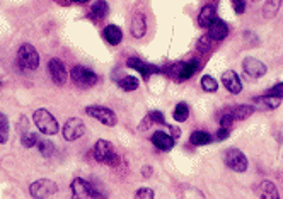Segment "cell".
<instances>
[{"label":"cell","instance_id":"18","mask_svg":"<svg viewBox=\"0 0 283 199\" xmlns=\"http://www.w3.org/2000/svg\"><path fill=\"white\" fill-rule=\"evenodd\" d=\"M258 196L259 199H280L278 189L271 181H263L258 186Z\"/></svg>","mask_w":283,"mask_h":199},{"label":"cell","instance_id":"40","mask_svg":"<svg viewBox=\"0 0 283 199\" xmlns=\"http://www.w3.org/2000/svg\"><path fill=\"white\" fill-rule=\"evenodd\" d=\"M167 128H169V135H171V136H173V138H174V140H176V138H178V136H179V129H178V128H176V126H171V124H169V126H167Z\"/></svg>","mask_w":283,"mask_h":199},{"label":"cell","instance_id":"41","mask_svg":"<svg viewBox=\"0 0 283 199\" xmlns=\"http://www.w3.org/2000/svg\"><path fill=\"white\" fill-rule=\"evenodd\" d=\"M142 174H143L145 177H150V175H152V167H150V165L143 167V170H142Z\"/></svg>","mask_w":283,"mask_h":199},{"label":"cell","instance_id":"42","mask_svg":"<svg viewBox=\"0 0 283 199\" xmlns=\"http://www.w3.org/2000/svg\"><path fill=\"white\" fill-rule=\"evenodd\" d=\"M74 2H77V3H87L89 0H74Z\"/></svg>","mask_w":283,"mask_h":199},{"label":"cell","instance_id":"12","mask_svg":"<svg viewBox=\"0 0 283 199\" xmlns=\"http://www.w3.org/2000/svg\"><path fill=\"white\" fill-rule=\"evenodd\" d=\"M222 83L231 94H240L242 92V80L234 70H225L222 74Z\"/></svg>","mask_w":283,"mask_h":199},{"label":"cell","instance_id":"29","mask_svg":"<svg viewBox=\"0 0 283 199\" xmlns=\"http://www.w3.org/2000/svg\"><path fill=\"white\" fill-rule=\"evenodd\" d=\"M9 140V119L3 113H0V143H7Z\"/></svg>","mask_w":283,"mask_h":199},{"label":"cell","instance_id":"43","mask_svg":"<svg viewBox=\"0 0 283 199\" xmlns=\"http://www.w3.org/2000/svg\"><path fill=\"white\" fill-rule=\"evenodd\" d=\"M251 2H258V0H251Z\"/></svg>","mask_w":283,"mask_h":199},{"label":"cell","instance_id":"30","mask_svg":"<svg viewBox=\"0 0 283 199\" xmlns=\"http://www.w3.org/2000/svg\"><path fill=\"white\" fill-rule=\"evenodd\" d=\"M38 148H40L41 155L47 157V159L55 153V145H53V141H49V140H40L38 141Z\"/></svg>","mask_w":283,"mask_h":199},{"label":"cell","instance_id":"2","mask_svg":"<svg viewBox=\"0 0 283 199\" xmlns=\"http://www.w3.org/2000/svg\"><path fill=\"white\" fill-rule=\"evenodd\" d=\"M94 157L97 162L104 163V165H109V167H116L118 162H120L113 145H111V141H108V140H99L97 143L94 145Z\"/></svg>","mask_w":283,"mask_h":199},{"label":"cell","instance_id":"16","mask_svg":"<svg viewBox=\"0 0 283 199\" xmlns=\"http://www.w3.org/2000/svg\"><path fill=\"white\" fill-rule=\"evenodd\" d=\"M227 36H229V26L225 24L222 19L217 17L208 28V38H210V40H213V41H222V40H225Z\"/></svg>","mask_w":283,"mask_h":199},{"label":"cell","instance_id":"15","mask_svg":"<svg viewBox=\"0 0 283 199\" xmlns=\"http://www.w3.org/2000/svg\"><path fill=\"white\" fill-rule=\"evenodd\" d=\"M126 65H128L130 68H133V70L140 72L145 80H147L150 75H154L159 72V68L155 67V65H150V63H147V61H142L139 58H130L128 61H126Z\"/></svg>","mask_w":283,"mask_h":199},{"label":"cell","instance_id":"25","mask_svg":"<svg viewBox=\"0 0 283 199\" xmlns=\"http://www.w3.org/2000/svg\"><path fill=\"white\" fill-rule=\"evenodd\" d=\"M282 2L283 0H266L265 7H263V14H265L266 19H273L275 15L278 14L282 7Z\"/></svg>","mask_w":283,"mask_h":199},{"label":"cell","instance_id":"24","mask_svg":"<svg viewBox=\"0 0 283 199\" xmlns=\"http://www.w3.org/2000/svg\"><path fill=\"white\" fill-rule=\"evenodd\" d=\"M116 83H118V87L125 92H133L140 87V80L133 75H126V77H123V79H118Z\"/></svg>","mask_w":283,"mask_h":199},{"label":"cell","instance_id":"44","mask_svg":"<svg viewBox=\"0 0 283 199\" xmlns=\"http://www.w3.org/2000/svg\"><path fill=\"white\" fill-rule=\"evenodd\" d=\"M0 87H2V82H0Z\"/></svg>","mask_w":283,"mask_h":199},{"label":"cell","instance_id":"35","mask_svg":"<svg viewBox=\"0 0 283 199\" xmlns=\"http://www.w3.org/2000/svg\"><path fill=\"white\" fill-rule=\"evenodd\" d=\"M266 95H273V97L283 99V82H278V83H275L273 87H270L266 92Z\"/></svg>","mask_w":283,"mask_h":199},{"label":"cell","instance_id":"38","mask_svg":"<svg viewBox=\"0 0 283 199\" xmlns=\"http://www.w3.org/2000/svg\"><path fill=\"white\" fill-rule=\"evenodd\" d=\"M231 135V129H225V128H220L219 131H217V140H225V138H229Z\"/></svg>","mask_w":283,"mask_h":199},{"label":"cell","instance_id":"33","mask_svg":"<svg viewBox=\"0 0 283 199\" xmlns=\"http://www.w3.org/2000/svg\"><path fill=\"white\" fill-rule=\"evenodd\" d=\"M232 124H234V118H232V114L229 113V109H224V113H222V116H220V128L231 129Z\"/></svg>","mask_w":283,"mask_h":199},{"label":"cell","instance_id":"1","mask_svg":"<svg viewBox=\"0 0 283 199\" xmlns=\"http://www.w3.org/2000/svg\"><path fill=\"white\" fill-rule=\"evenodd\" d=\"M33 121L34 124H36V128L40 129L43 135H56L60 129L58 126V121L55 119V116H53L49 111L47 109H36L33 113Z\"/></svg>","mask_w":283,"mask_h":199},{"label":"cell","instance_id":"9","mask_svg":"<svg viewBox=\"0 0 283 199\" xmlns=\"http://www.w3.org/2000/svg\"><path fill=\"white\" fill-rule=\"evenodd\" d=\"M62 133L67 141H75L86 133V124H84V121L79 119V118H70V119L63 124Z\"/></svg>","mask_w":283,"mask_h":199},{"label":"cell","instance_id":"31","mask_svg":"<svg viewBox=\"0 0 283 199\" xmlns=\"http://www.w3.org/2000/svg\"><path fill=\"white\" fill-rule=\"evenodd\" d=\"M22 145H24L26 148H33V147H36L38 145V141H40V138H38L36 133H33V131H28V133H24L22 135Z\"/></svg>","mask_w":283,"mask_h":199},{"label":"cell","instance_id":"4","mask_svg":"<svg viewBox=\"0 0 283 199\" xmlns=\"http://www.w3.org/2000/svg\"><path fill=\"white\" fill-rule=\"evenodd\" d=\"M17 61L24 70H36L40 67V55L33 44L24 43L17 51Z\"/></svg>","mask_w":283,"mask_h":199},{"label":"cell","instance_id":"28","mask_svg":"<svg viewBox=\"0 0 283 199\" xmlns=\"http://www.w3.org/2000/svg\"><path fill=\"white\" fill-rule=\"evenodd\" d=\"M200 85H201V89H203L205 92H212V94L219 90V82H217L212 75H203V77H201Z\"/></svg>","mask_w":283,"mask_h":199},{"label":"cell","instance_id":"3","mask_svg":"<svg viewBox=\"0 0 283 199\" xmlns=\"http://www.w3.org/2000/svg\"><path fill=\"white\" fill-rule=\"evenodd\" d=\"M72 82L77 87H82V89H89V87H94L95 83L99 82V77L94 74L93 70L82 67V65H75L70 72Z\"/></svg>","mask_w":283,"mask_h":199},{"label":"cell","instance_id":"6","mask_svg":"<svg viewBox=\"0 0 283 199\" xmlns=\"http://www.w3.org/2000/svg\"><path fill=\"white\" fill-rule=\"evenodd\" d=\"M56 191H58V186L51 179H40L29 186V194L33 196V199H47L56 194Z\"/></svg>","mask_w":283,"mask_h":199},{"label":"cell","instance_id":"23","mask_svg":"<svg viewBox=\"0 0 283 199\" xmlns=\"http://www.w3.org/2000/svg\"><path fill=\"white\" fill-rule=\"evenodd\" d=\"M104 38L106 41H108L109 44L116 46L121 43V40H123V33H121V28L120 26H114V24H109L104 28Z\"/></svg>","mask_w":283,"mask_h":199},{"label":"cell","instance_id":"8","mask_svg":"<svg viewBox=\"0 0 283 199\" xmlns=\"http://www.w3.org/2000/svg\"><path fill=\"white\" fill-rule=\"evenodd\" d=\"M86 113L89 114L91 118L101 121L102 124H106V126H114L118 122V118H116V114H114V111H111L104 106H87Z\"/></svg>","mask_w":283,"mask_h":199},{"label":"cell","instance_id":"20","mask_svg":"<svg viewBox=\"0 0 283 199\" xmlns=\"http://www.w3.org/2000/svg\"><path fill=\"white\" fill-rule=\"evenodd\" d=\"M229 113L232 114L234 121H242V119H247L251 114L256 113V107L251 104H239L234 107H229Z\"/></svg>","mask_w":283,"mask_h":199},{"label":"cell","instance_id":"37","mask_svg":"<svg viewBox=\"0 0 283 199\" xmlns=\"http://www.w3.org/2000/svg\"><path fill=\"white\" fill-rule=\"evenodd\" d=\"M148 116H150L152 122H155V124H166V118H164V114L160 111H152V113H148Z\"/></svg>","mask_w":283,"mask_h":199},{"label":"cell","instance_id":"26","mask_svg":"<svg viewBox=\"0 0 283 199\" xmlns=\"http://www.w3.org/2000/svg\"><path fill=\"white\" fill-rule=\"evenodd\" d=\"M189 141L193 145H196V147H203V145L212 143V136H210L206 131H193L191 133Z\"/></svg>","mask_w":283,"mask_h":199},{"label":"cell","instance_id":"10","mask_svg":"<svg viewBox=\"0 0 283 199\" xmlns=\"http://www.w3.org/2000/svg\"><path fill=\"white\" fill-rule=\"evenodd\" d=\"M48 70H49V75H51V80L55 85L58 87H63L67 83V68H65V63L62 60L58 58H51L48 63Z\"/></svg>","mask_w":283,"mask_h":199},{"label":"cell","instance_id":"7","mask_svg":"<svg viewBox=\"0 0 283 199\" xmlns=\"http://www.w3.org/2000/svg\"><path fill=\"white\" fill-rule=\"evenodd\" d=\"M198 70V65L194 61H185V63H174L169 67L167 70V75H171L174 80L181 82V80H188L191 79Z\"/></svg>","mask_w":283,"mask_h":199},{"label":"cell","instance_id":"34","mask_svg":"<svg viewBox=\"0 0 283 199\" xmlns=\"http://www.w3.org/2000/svg\"><path fill=\"white\" fill-rule=\"evenodd\" d=\"M155 193L150 189V187H140L135 193V199H154Z\"/></svg>","mask_w":283,"mask_h":199},{"label":"cell","instance_id":"27","mask_svg":"<svg viewBox=\"0 0 283 199\" xmlns=\"http://www.w3.org/2000/svg\"><path fill=\"white\" fill-rule=\"evenodd\" d=\"M173 116L178 122H185L189 118V106L186 104V102H179V104L174 107Z\"/></svg>","mask_w":283,"mask_h":199},{"label":"cell","instance_id":"5","mask_svg":"<svg viewBox=\"0 0 283 199\" xmlns=\"http://www.w3.org/2000/svg\"><path fill=\"white\" fill-rule=\"evenodd\" d=\"M224 162H225V165L231 168V170L239 172V174L246 172L247 165H249V163H247L246 155H244V152L239 150V148H229L224 155Z\"/></svg>","mask_w":283,"mask_h":199},{"label":"cell","instance_id":"11","mask_svg":"<svg viewBox=\"0 0 283 199\" xmlns=\"http://www.w3.org/2000/svg\"><path fill=\"white\" fill-rule=\"evenodd\" d=\"M242 70L249 79H261V77L268 72V68L261 60L251 58L249 56V58H246L242 61Z\"/></svg>","mask_w":283,"mask_h":199},{"label":"cell","instance_id":"32","mask_svg":"<svg viewBox=\"0 0 283 199\" xmlns=\"http://www.w3.org/2000/svg\"><path fill=\"white\" fill-rule=\"evenodd\" d=\"M89 186H91V199H108L104 189L99 187L95 182H89Z\"/></svg>","mask_w":283,"mask_h":199},{"label":"cell","instance_id":"14","mask_svg":"<svg viewBox=\"0 0 283 199\" xmlns=\"http://www.w3.org/2000/svg\"><path fill=\"white\" fill-rule=\"evenodd\" d=\"M217 19V5L215 3H206V5L201 7L200 14H198V24H200V28H205L208 29L210 24H212L213 21Z\"/></svg>","mask_w":283,"mask_h":199},{"label":"cell","instance_id":"13","mask_svg":"<svg viewBox=\"0 0 283 199\" xmlns=\"http://www.w3.org/2000/svg\"><path fill=\"white\" fill-rule=\"evenodd\" d=\"M70 191H72V199H91V186L84 179H74L70 182Z\"/></svg>","mask_w":283,"mask_h":199},{"label":"cell","instance_id":"21","mask_svg":"<svg viewBox=\"0 0 283 199\" xmlns=\"http://www.w3.org/2000/svg\"><path fill=\"white\" fill-rule=\"evenodd\" d=\"M130 31H132V36L135 38V40H140V38L145 36V33H147V22H145L143 14H137L135 17L132 19Z\"/></svg>","mask_w":283,"mask_h":199},{"label":"cell","instance_id":"39","mask_svg":"<svg viewBox=\"0 0 283 199\" xmlns=\"http://www.w3.org/2000/svg\"><path fill=\"white\" fill-rule=\"evenodd\" d=\"M152 124H154V122H152L150 116H148V114H147V116H145V119L140 122V129H143V131H145V129H148Z\"/></svg>","mask_w":283,"mask_h":199},{"label":"cell","instance_id":"19","mask_svg":"<svg viewBox=\"0 0 283 199\" xmlns=\"http://www.w3.org/2000/svg\"><path fill=\"white\" fill-rule=\"evenodd\" d=\"M108 12H109L108 2H106V0H97V2H94V5H91L89 17L93 19L94 22H99L108 15Z\"/></svg>","mask_w":283,"mask_h":199},{"label":"cell","instance_id":"36","mask_svg":"<svg viewBox=\"0 0 283 199\" xmlns=\"http://www.w3.org/2000/svg\"><path fill=\"white\" fill-rule=\"evenodd\" d=\"M232 2V9L236 14H244L246 12V0H231Z\"/></svg>","mask_w":283,"mask_h":199},{"label":"cell","instance_id":"22","mask_svg":"<svg viewBox=\"0 0 283 199\" xmlns=\"http://www.w3.org/2000/svg\"><path fill=\"white\" fill-rule=\"evenodd\" d=\"M254 101V104L258 107H261V109H277V107H280L282 104V99L278 97H273V95H259V97H254L252 99Z\"/></svg>","mask_w":283,"mask_h":199},{"label":"cell","instance_id":"17","mask_svg":"<svg viewBox=\"0 0 283 199\" xmlns=\"http://www.w3.org/2000/svg\"><path fill=\"white\" fill-rule=\"evenodd\" d=\"M152 143H154L155 147L159 148V150L169 152V150H173V148H174L176 141H174V138L169 135V133L155 131L154 135H152Z\"/></svg>","mask_w":283,"mask_h":199}]
</instances>
